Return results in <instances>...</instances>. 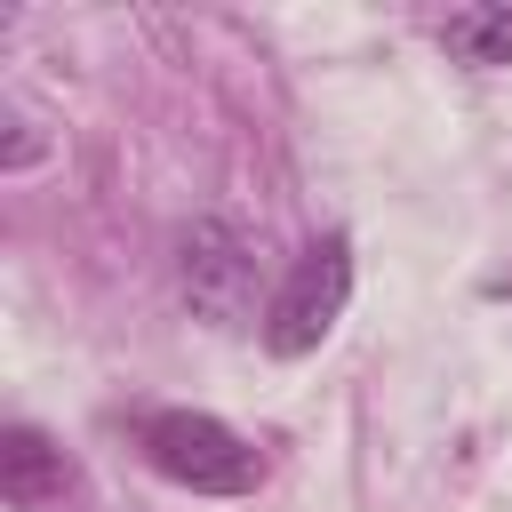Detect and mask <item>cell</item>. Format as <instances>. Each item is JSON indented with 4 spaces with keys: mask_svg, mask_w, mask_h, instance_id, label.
I'll return each instance as SVG.
<instances>
[{
    "mask_svg": "<svg viewBox=\"0 0 512 512\" xmlns=\"http://www.w3.org/2000/svg\"><path fill=\"white\" fill-rule=\"evenodd\" d=\"M144 464L192 496H248L264 480V456L224 424V416H200V408H160L144 416Z\"/></svg>",
    "mask_w": 512,
    "mask_h": 512,
    "instance_id": "6da1fadb",
    "label": "cell"
},
{
    "mask_svg": "<svg viewBox=\"0 0 512 512\" xmlns=\"http://www.w3.org/2000/svg\"><path fill=\"white\" fill-rule=\"evenodd\" d=\"M344 296H352V240L328 232V240H312V248L288 264V280L272 288V304H264V344H272L280 360H304V352L344 320Z\"/></svg>",
    "mask_w": 512,
    "mask_h": 512,
    "instance_id": "7a4b0ae2",
    "label": "cell"
},
{
    "mask_svg": "<svg viewBox=\"0 0 512 512\" xmlns=\"http://www.w3.org/2000/svg\"><path fill=\"white\" fill-rule=\"evenodd\" d=\"M176 280H184L192 312L216 320V328H240V320L256 312V248H248L240 224H224V216L184 224V240H176Z\"/></svg>",
    "mask_w": 512,
    "mask_h": 512,
    "instance_id": "3957f363",
    "label": "cell"
},
{
    "mask_svg": "<svg viewBox=\"0 0 512 512\" xmlns=\"http://www.w3.org/2000/svg\"><path fill=\"white\" fill-rule=\"evenodd\" d=\"M0 496H8L16 512H64V504H80L88 488H80V464H72L40 424H8V432H0Z\"/></svg>",
    "mask_w": 512,
    "mask_h": 512,
    "instance_id": "277c9868",
    "label": "cell"
},
{
    "mask_svg": "<svg viewBox=\"0 0 512 512\" xmlns=\"http://www.w3.org/2000/svg\"><path fill=\"white\" fill-rule=\"evenodd\" d=\"M440 48H448L456 64H480V72L512 64V8H504V0H472V8H456V16L440 24Z\"/></svg>",
    "mask_w": 512,
    "mask_h": 512,
    "instance_id": "5b68a950",
    "label": "cell"
}]
</instances>
